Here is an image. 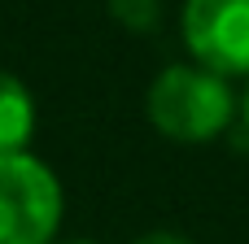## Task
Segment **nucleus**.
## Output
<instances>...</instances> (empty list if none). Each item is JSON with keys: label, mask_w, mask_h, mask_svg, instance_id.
<instances>
[{"label": "nucleus", "mask_w": 249, "mask_h": 244, "mask_svg": "<svg viewBox=\"0 0 249 244\" xmlns=\"http://www.w3.org/2000/svg\"><path fill=\"white\" fill-rule=\"evenodd\" d=\"M149 122L175 144H206L232 122V87L206 65H166L149 96Z\"/></svg>", "instance_id": "obj_1"}, {"label": "nucleus", "mask_w": 249, "mask_h": 244, "mask_svg": "<svg viewBox=\"0 0 249 244\" xmlns=\"http://www.w3.org/2000/svg\"><path fill=\"white\" fill-rule=\"evenodd\" d=\"M61 227V183L31 157H0V244H53Z\"/></svg>", "instance_id": "obj_2"}, {"label": "nucleus", "mask_w": 249, "mask_h": 244, "mask_svg": "<svg viewBox=\"0 0 249 244\" xmlns=\"http://www.w3.org/2000/svg\"><path fill=\"white\" fill-rule=\"evenodd\" d=\"M184 44L219 79L249 74V0H184Z\"/></svg>", "instance_id": "obj_3"}, {"label": "nucleus", "mask_w": 249, "mask_h": 244, "mask_svg": "<svg viewBox=\"0 0 249 244\" xmlns=\"http://www.w3.org/2000/svg\"><path fill=\"white\" fill-rule=\"evenodd\" d=\"M31 135H35V100L22 79L0 70V157L26 153Z\"/></svg>", "instance_id": "obj_4"}, {"label": "nucleus", "mask_w": 249, "mask_h": 244, "mask_svg": "<svg viewBox=\"0 0 249 244\" xmlns=\"http://www.w3.org/2000/svg\"><path fill=\"white\" fill-rule=\"evenodd\" d=\"M109 13L127 26V31H153L162 0H109Z\"/></svg>", "instance_id": "obj_5"}, {"label": "nucleus", "mask_w": 249, "mask_h": 244, "mask_svg": "<svg viewBox=\"0 0 249 244\" xmlns=\"http://www.w3.org/2000/svg\"><path fill=\"white\" fill-rule=\"evenodd\" d=\"M136 244H193V240H184V236H171V231H153V236H140Z\"/></svg>", "instance_id": "obj_6"}, {"label": "nucleus", "mask_w": 249, "mask_h": 244, "mask_svg": "<svg viewBox=\"0 0 249 244\" xmlns=\"http://www.w3.org/2000/svg\"><path fill=\"white\" fill-rule=\"evenodd\" d=\"M245 127H249V92H245Z\"/></svg>", "instance_id": "obj_7"}, {"label": "nucleus", "mask_w": 249, "mask_h": 244, "mask_svg": "<svg viewBox=\"0 0 249 244\" xmlns=\"http://www.w3.org/2000/svg\"><path fill=\"white\" fill-rule=\"evenodd\" d=\"M70 244H92V240H70Z\"/></svg>", "instance_id": "obj_8"}]
</instances>
